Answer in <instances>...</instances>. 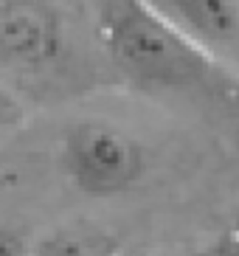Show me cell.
<instances>
[{
    "instance_id": "cell-1",
    "label": "cell",
    "mask_w": 239,
    "mask_h": 256,
    "mask_svg": "<svg viewBox=\"0 0 239 256\" xmlns=\"http://www.w3.org/2000/svg\"><path fill=\"white\" fill-rule=\"evenodd\" d=\"M102 40L112 65L141 90L239 107L236 70L192 46L141 0H104Z\"/></svg>"
},
{
    "instance_id": "cell-2",
    "label": "cell",
    "mask_w": 239,
    "mask_h": 256,
    "mask_svg": "<svg viewBox=\"0 0 239 256\" xmlns=\"http://www.w3.org/2000/svg\"><path fill=\"white\" fill-rule=\"evenodd\" d=\"M62 169L88 197H116L141 183L146 152L124 127L84 118L62 138Z\"/></svg>"
},
{
    "instance_id": "cell-3",
    "label": "cell",
    "mask_w": 239,
    "mask_h": 256,
    "mask_svg": "<svg viewBox=\"0 0 239 256\" xmlns=\"http://www.w3.org/2000/svg\"><path fill=\"white\" fill-rule=\"evenodd\" d=\"M62 20L45 0H0V65L14 74H42L62 60Z\"/></svg>"
},
{
    "instance_id": "cell-4",
    "label": "cell",
    "mask_w": 239,
    "mask_h": 256,
    "mask_svg": "<svg viewBox=\"0 0 239 256\" xmlns=\"http://www.w3.org/2000/svg\"><path fill=\"white\" fill-rule=\"evenodd\" d=\"M211 60L239 62V0H141ZM236 70V68H234Z\"/></svg>"
},
{
    "instance_id": "cell-5",
    "label": "cell",
    "mask_w": 239,
    "mask_h": 256,
    "mask_svg": "<svg viewBox=\"0 0 239 256\" xmlns=\"http://www.w3.org/2000/svg\"><path fill=\"white\" fill-rule=\"evenodd\" d=\"M172 256H239V222L220 228L217 234H211L206 240L188 245V248L178 250Z\"/></svg>"
},
{
    "instance_id": "cell-6",
    "label": "cell",
    "mask_w": 239,
    "mask_h": 256,
    "mask_svg": "<svg viewBox=\"0 0 239 256\" xmlns=\"http://www.w3.org/2000/svg\"><path fill=\"white\" fill-rule=\"evenodd\" d=\"M26 256H84V245L70 234H51L37 245H28Z\"/></svg>"
},
{
    "instance_id": "cell-7",
    "label": "cell",
    "mask_w": 239,
    "mask_h": 256,
    "mask_svg": "<svg viewBox=\"0 0 239 256\" xmlns=\"http://www.w3.org/2000/svg\"><path fill=\"white\" fill-rule=\"evenodd\" d=\"M20 118H22V104L17 102L14 93L0 84V130L20 124Z\"/></svg>"
},
{
    "instance_id": "cell-8",
    "label": "cell",
    "mask_w": 239,
    "mask_h": 256,
    "mask_svg": "<svg viewBox=\"0 0 239 256\" xmlns=\"http://www.w3.org/2000/svg\"><path fill=\"white\" fill-rule=\"evenodd\" d=\"M28 254V242L22 240L14 228L0 226V256H26Z\"/></svg>"
}]
</instances>
